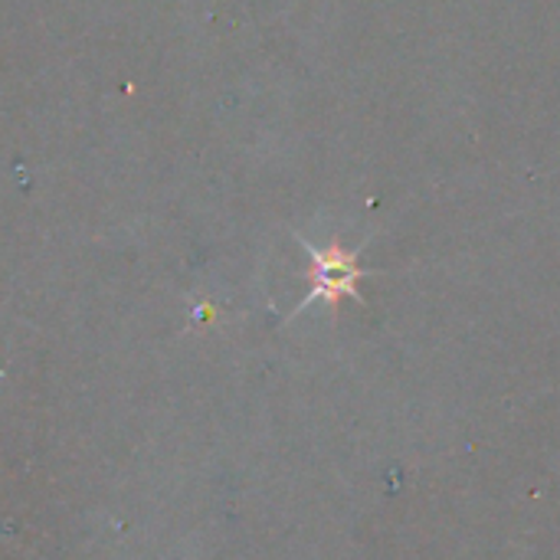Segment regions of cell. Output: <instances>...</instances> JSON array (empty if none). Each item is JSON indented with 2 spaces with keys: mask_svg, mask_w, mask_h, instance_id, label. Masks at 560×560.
<instances>
[{
  "mask_svg": "<svg viewBox=\"0 0 560 560\" xmlns=\"http://www.w3.org/2000/svg\"><path fill=\"white\" fill-rule=\"evenodd\" d=\"M299 246H305L308 259H312V292L299 302L295 315L315 302H325L331 308H338L345 299L361 302V282L368 276H374L371 269L361 266V246H341V243H328V246H315L305 236H295Z\"/></svg>",
  "mask_w": 560,
  "mask_h": 560,
  "instance_id": "6da1fadb",
  "label": "cell"
}]
</instances>
